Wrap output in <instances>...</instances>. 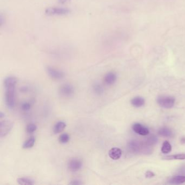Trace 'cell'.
<instances>
[{
    "label": "cell",
    "mask_w": 185,
    "mask_h": 185,
    "mask_svg": "<svg viewBox=\"0 0 185 185\" xmlns=\"http://www.w3.org/2000/svg\"><path fill=\"white\" fill-rule=\"evenodd\" d=\"M122 154V152L121 149H119L118 148H112L109 151V157L113 160L119 159V158L121 157Z\"/></svg>",
    "instance_id": "cell-10"
},
{
    "label": "cell",
    "mask_w": 185,
    "mask_h": 185,
    "mask_svg": "<svg viewBox=\"0 0 185 185\" xmlns=\"http://www.w3.org/2000/svg\"><path fill=\"white\" fill-rule=\"evenodd\" d=\"M66 127V124L64 121H59L54 125L53 127V132L54 133H61L64 130Z\"/></svg>",
    "instance_id": "cell-13"
},
{
    "label": "cell",
    "mask_w": 185,
    "mask_h": 185,
    "mask_svg": "<svg viewBox=\"0 0 185 185\" xmlns=\"http://www.w3.org/2000/svg\"><path fill=\"white\" fill-rule=\"evenodd\" d=\"M175 100L171 96L160 95L157 98V102L160 106L165 109H170L173 107Z\"/></svg>",
    "instance_id": "cell-3"
},
{
    "label": "cell",
    "mask_w": 185,
    "mask_h": 185,
    "mask_svg": "<svg viewBox=\"0 0 185 185\" xmlns=\"http://www.w3.org/2000/svg\"><path fill=\"white\" fill-rule=\"evenodd\" d=\"M37 129V126L35 124H29L26 127V131L28 133H33Z\"/></svg>",
    "instance_id": "cell-22"
},
{
    "label": "cell",
    "mask_w": 185,
    "mask_h": 185,
    "mask_svg": "<svg viewBox=\"0 0 185 185\" xmlns=\"http://www.w3.org/2000/svg\"><path fill=\"white\" fill-rule=\"evenodd\" d=\"M131 103L135 107H141L145 103V101L141 97H136L131 100Z\"/></svg>",
    "instance_id": "cell-12"
},
{
    "label": "cell",
    "mask_w": 185,
    "mask_h": 185,
    "mask_svg": "<svg viewBox=\"0 0 185 185\" xmlns=\"http://www.w3.org/2000/svg\"><path fill=\"white\" fill-rule=\"evenodd\" d=\"M35 138L32 136L27 139L26 141L24 142L22 147L24 149H30L34 146V144L35 143Z\"/></svg>",
    "instance_id": "cell-16"
},
{
    "label": "cell",
    "mask_w": 185,
    "mask_h": 185,
    "mask_svg": "<svg viewBox=\"0 0 185 185\" xmlns=\"http://www.w3.org/2000/svg\"><path fill=\"white\" fill-rule=\"evenodd\" d=\"M92 90L95 94L98 95H101L103 94L104 89L101 84L99 83H95L92 85Z\"/></svg>",
    "instance_id": "cell-17"
},
{
    "label": "cell",
    "mask_w": 185,
    "mask_h": 185,
    "mask_svg": "<svg viewBox=\"0 0 185 185\" xmlns=\"http://www.w3.org/2000/svg\"><path fill=\"white\" fill-rule=\"evenodd\" d=\"M141 147V144L136 141H130L128 144V147L130 150L134 153H137L138 151H141L140 149Z\"/></svg>",
    "instance_id": "cell-14"
},
{
    "label": "cell",
    "mask_w": 185,
    "mask_h": 185,
    "mask_svg": "<svg viewBox=\"0 0 185 185\" xmlns=\"http://www.w3.org/2000/svg\"><path fill=\"white\" fill-rule=\"evenodd\" d=\"M27 90H28V88H27L26 86H24V87H22L21 88V91L23 92H26L27 91Z\"/></svg>",
    "instance_id": "cell-28"
},
{
    "label": "cell",
    "mask_w": 185,
    "mask_h": 185,
    "mask_svg": "<svg viewBox=\"0 0 185 185\" xmlns=\"http://www.w3.org/2000/svg\"><path fill=\"white\" fill-rule=\"evenodd\" d=\"M171 146L169 142L166 141L164 142L162 147L161 148V151L163 154H168L171 151Z\"/></svg>",
    "instance_id": "cell-19"
},
{
    "label": "cell",
    "mask_w": 185,
    "mask_h": 185,
    "mask_svg": "<svg viewBox=\"0 0 185 185\" xmlns=\"http://www.w3.org/2000/svg\"><path fill=\"white\" fill-rule=\"evenodd\" d=\"M71 0H58V2L61 4H65L68 2H70Z\"/></svg>",
    "instance_id": "cell-27"
},
{
    "label": "cell",
    "mask_w": 185,
    "mask_h": 185,
    "mask_svg": "<svg viewBox=\"0 0 185 185\" xmlns=\"http://www.w3.org/2000/svg\"><path fill=\"white\" fill-rule=\"evenodd\" d=\"M17 182L20 185H33L34 181L28 177H19L17 179Z\"/></svg>",
    "instance_id": "cell-15"
},
{
    "label": "cell",
    "mask_w": 185,
    "mask_h": 185,
    "mask_svg": "<svg viewBox=\"0 0 185 185\" xmlns=\"http://www.w3.org/2000/svg\"><path fill=\"white\" fill-rule=\"evenodd\" d=\"M17 79L14 76H8L4 79L5 103L7 107L13 109L15 106V88Z\"/></svg>",
    "instance_id": "cell-1"
},
{
    "label": "cell",
    "mask_w": 185,
    "mask_h": 185,
    "mask_svg": "<svg viewBox=\"0 0 185 185\" xmlns=\"http://www.w3.org/2000/svg\"><path fill=\"white\" fill-rule=\"evenodd\" d=\"M155 176V174L151 171H147L145 173V177L147 178H151Z\"/></svg>",
    "instance_id": "cell-26"
},
{
    "label": "cell",
    "mask_w": 185,
    "mask_h": 185,
    "mask_svg": "<svg viewBox=\"0 0 185 185\" xmlns=\"http://www.w3.org/2000/svg\"><path fill=\"white\" fill-rule=\"evenodd\" d=\"M166 160H185V154H178L164 157Z\"/></svg>",
    "instance_id": "cell-20"
},
{
    "label": "cell",
    "mask_w": 185,
    "mask_h": 185,
    "mask_svg": "<svg viewBox=\"0 0 185 185\" xmlns=\"http://www.w3.org/2000/svg\"><path fill=\"white\" fill-rule=\"evenodd\" d=\"M13 127V123L8 120L1 121L0 122V136L4 137L7 135Z\"/></svg>",
    "instance_id": "cell-6"
},
{
    "label": "cell",
    "mask_w": 185,
    "mask_h": 185,
    "mask_svg": "<svg viewBox=\"0 0 185 185\" xmlns=\"http://www.w3.org/2000/svg\"><path fill=\"white\" fill-rule=\"evenodd\" d=\"M185 182V176L178 175L169 178L168 183L171 185H180Z\"/></svg>",
    "instance_id": "cell-11"
},
{
    "label": "cell",
    "mask_w": 185,
    "mask_h": 185,
    "mask_svg": "<svg viewBox=\"0 0 185 185\" xmlns=\"http://www.w3.org/2000/svg\"><path fill=\"white\" fill-rule=\"evenodd\" d=\"M117 79V76L114 72H110L104 78V80L105 83L107 85H112L115 83Z\"/></svg>",
    "instance_id": "cell-9"
},
{
    "label": "cell",
    "mask_w": 185,
    "mask_h": 185,
    "mask_svg": "<svg viewBox=\"0 0 185 185\" xmlns=\"http://www.w3.org/2000/svg\"><path fill=\"white\" fill-rule=\"evenodd\" d=\"M181 141L182 143H185V137L182 138L181 139Z\"/></svg>",
    "instance_id": "cell-30"
},
{
    "label": "cell",
    "mask_w": 185,
    "mask_h": 185,
    "mask_svg": "<svg viewBox=\"0 0 185 185\" xmlns=\"http://www.w3.org/2000/svg\"><path fill=\"white\" fill-rule=\"evenodd\" d=\"M133 130L136 133L142 136H146L148 135L149 131L147 128L144 127L140 123L133 124Z\"/></svg>",
    "instance_id": "cell-8"
},
{
    "label": "cell",
    "mask_w": 185,
    "mask_h": 185,
    "mask_svg": "<svg viewBox=\"0 0 185 185\" xmlns=\"http://www.w3.org/2000/svg\"><path fill=\"white\" fill-rule=\"evenodd\" d=\"M157 141V137H155V136H151L148 139L147 143L148 145H152L155 144V143H156Z\"/></svg>",
    "instance_id": "cell-24"
},
{
    "label": "cell",
    "mask_w": 185,
    "mask_h": 185,
    "mask_svg": "<svg viewBox=\"0 0 185 185\" xmlns=\"http://www.w3.org/2000/svg\"><path fill=\"white\" fill-rule=\"evenodd\" d=\"M75 90L73 86L70 84H65L62 85L59 89V94L64 97H71L74 94Z\"/></svg>",
    "instance_id": "cell-4"
},
{
    "label": "cell",
    "mask_w": 185,
    "mask_h": 185,
    "mask_svg": "<svg viewBox=\"0 0 185 185\" xmlns=\"http://www.w3.org/2000/svg\"><path fill=\"white\" fill-rule=\"evenodd\" d=\"M159 134L161 136L169 137L172 136L173 133L171 130L169 129V128H163L159 130Z\"/></svg>",
    "instance_id": "cell-18"
},
{
    "label": "cell",
    "mask_w": 185,
    "mask_h": 185,
    "mask_svg": "<svg viewBox=\"0 0 185 185\" xmlns=\"http://www.w3.org/2000/svg\"><path fill=\"white\" fill-rule=\"evenodd\" d=\"M82 166H83V163L82 161L77 158L71 159L68 162V168L70 171L72 172L79 171L80 169L82 168Z\"/></svg>",
    "instance_id": "cell-7"
},
{
    "label": "cell",
    "mask_w": 185,
    "mask_h": 185,
    "mask_svg": "<svg viewBox=\"0 0 185 185\" xmlns=\"http://www.w3.org/2000/svg\"><path fill=\"white\" fill-rule=\"evenodd\" d=\"M83 182L81 180H78V179H74L72 180H71L69 182V185H83Z\"/></svg>",
    "instance_id": "cell-25"
},
{
    "label": "cell",
    "mask_w": 185,
    "mask_h": 185,
    "mask_svg": "<svg viewBox=\"0 0 185 185\" xmlns=\"http://www.w3.org/2000/svg\"><path fill=\"white\" fill-rule=\"evenodd\" d=\"M4 117V114L2 113V112H0V118H1V119H2V117Z\"/></svg>",
    "instance_id": "cell-29"
},
{
    "label": "cell",
    "mask_w": 185,
    "mask_h": 185,
    "mask_svg": "<svg viewBox=\"0 0 185 185\" xmlns=\"http://www.w3.org/2000/svg\"><path fill=\"white\" fill-rule=\"evenodd\" d=\"M31 107H32L31 103H30V102H27V101L22 103L21 106V109L24 112H28L31 109Z\"/></svg>",
    "instance_id": "cell-23"
},
{
    "label": "cell",
    "mask_w": 185,
    "mask_h": 185,
    "mask_svg": "<svg viewBox=\"0 0 185 185\" xmlns=\"http://www.w3.org/2000/svg\"><path fill=\"white\" fill-rule=\"evenodd\" d=\"M70 139V136L68 134L66 133H63L59 136V141L60 142V143L65 144V143H68V142L69 141Z\"/></svg>",
    "instance_id": "cell-21"
},
{
    "label": "cell",
    "mask_w": 185,
    "mask_h": 185,
    "mask_svg": "<svg viewBox=\"0 0 185 185\" xmlns=\"http://www.w3.org/2000/svg\"><path fill=\"white\" fill-rule=\"evenodd\" d=\"M46 70L48 75L53 79L61 80L65 76L64 72L51 66H47Z\"/></svg>",
    "instance_id": "cell-5"
},
{
    "label": "cell",
    "mask_w": 185,
    "mask_h": 185,
    "mask_svg": "<svg viewBox=\"0 0 185 185\" xmlns=\"http://www.w3.org/2000/svg\"><path fill=\"white\" fill-rule=\"evenodd\" d=\"M70 9L64 7H51L46 8L45 10V13L48 16H60V15H66L71 13Z\"/></svg>",
    "instance_id": "cell-2"
}]
</instances>
